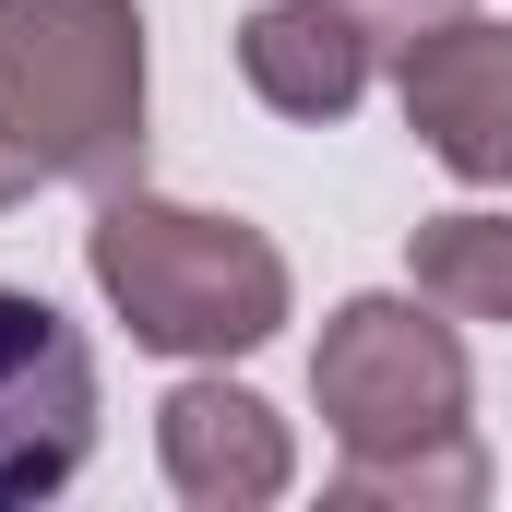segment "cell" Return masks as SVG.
Masks as SVG:
<instances>
[{"mask_svg": "<svg viewBox=\"0 0 512 512\" xmlns=\"http://www.w3.org/2000/svg\"><path fill=\"white\" fill-rule=\"evenodd\" d=\"M84 274H96V298H108V322H120L131 346L203 358V370L274 346L286 310H298V274H286V251L262 239L251 215H203V203L143 191V179L96 191Z\"/></svg>", "mask_w": 512, "mask_h": 512, "instance_id": "cell-1", "label": "cell"}, {"mask_svg": "<svg viewBox=\"0 0 512 512\" xmlns=\"http://www.w3.org/2000/svg\"><path fill=\"white\" fill-rule=\"evenodd\" d=\"M0 143L36 179H143V0H0Z\"/></svg>", "mask_w": 512, "mask_h": 512, "instance_id": "cell-2", "label": "cell"}, {"mask_svg": "<svg viewBox=\"0 0 512 512\" xmlns=\"http://www.w3.org/2000/svg\"><path fill=\"white\" fill-rule=\"evenodd\" d=\"M310 405L334 429V453H417L453 441L477 417V370H465V322L417 286H370L322 310L310 346Z\"/></svg>", "mask_w": 512, "mask_h": 512, "instance_id": "cell-3", "label": "cell"}, {"mask_svg": "<svg viewBox=\"0 0 512 512\" xmlns=\"http://www.w3.org/2000/svg\"><path fill=\"white\" fill-rule=\"evenodd\" d=\"M96 465V346L60 298L0 286V512L60 501Z\"/></svg>", "mask_w": 512, "mask_h": 512, "instance_id": "cell-4", "label": "cell"}, {"mask_svg": "<svg viewBox=\"0 0 512 512\" xmlns=\"http://www.w3.org/2000/svg\"><path fill=\"white\" fill-rule=\"evenodd\" d=\"M393 108L429 143V167H453L465 191H501L512 179V24L453 12L417 48H393Z\"/></svg>", "mask_w": 512, "mask_h": 512, "instance_id": "cell-5", "label": "cell"}, {"mask_svg": "<svg viewBox=\"0 0 512 512\" xmlns=\"http://www.w3.org/2000/svg\"><path fill=\"white\" fill-rule=\"evenodd\" d=\"M155 465H167V489L191 512H262V501H286L298 441H286V417L251 382L191 370V382H167V405H155Z\"/></svg>", "mask_w": 512, "mask_h": 512, "instance_id": "cell-6", "label": "cell"}, {"mask_svg": "<svg viewBox=\"0 0 512 512\" xmlns=\"http://www.w3.org/2000/svg\"><path fill=\"white\" fill-rule=\"evenodd\" d=\"M370 72H382V36L346 0H262L251 24H239V84H251L274 120H298V131L358 120Z\"/></svg>", "mask_w": 512, "mask_h": 512, "instance_id": "cell-7", "label": "cell"}, {"mask_svg": "<svg viewBox=\"0 0 512 512\" xmlns=\"http://www.w3.org/2000/svg\"><path fill=\"white\" fill-rule=\"evenodd\" d=\"M405 286L441 298L453 322H512V215H417L405 239Z\"/></svg>", "mask_w": 512, "mask_h": 512, "instance_id": "cell-8", "label": "cell"}, {"mask_svg": "<svg viewBox=\"0 0 512 512\" xmlns=\"http://www.w3.org/2000/svg\"><path fill=\"white\" fill-rule=\"evenodd\" d=\"M334 501L346 512H477L489 501V453H477V429H453V441H417V453H346L334 465Z\"/></svg>", "mask_w": 512, "mask_h": 512, "instance_id": "cell-9", "label": "cell"}, {"mask_svg": "<svg viewBox=\"0 0 512 512\" xmlns=\"http://www.w3.org/2000/svg\"><path fill=\"white\" fill-rule=\"evenodd\" d=\"M346 12H358V24H370L382 48H417V36H429V24H453L465 0H346Z\"/></svg>", "mask_w": 512, "mask_h": 512, "instance_id": "cell-10", "label": "cell"}, {"mask_svg": "<svg viewBox=\"0 0 512 512\" xmlns=\"http://www.w3.org/2000/svg\"><path fill=\"white\" fill-rule=\"evenodd\" d=\"M24 191H36V167H24V155H12V143H0V215H12V203H24Z\"/></svg>", "mask_w": 512, "mask_h": 512, "instance_id": "cell-11", "label": "cell"}]
</instances>
